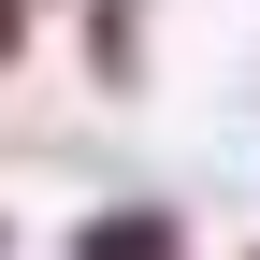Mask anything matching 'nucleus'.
<instances>
[{
	"label": "nucleus",
	"instance_id": "1",
	"mask_svg": "<svg viewBox=\"0 0 260 260\" xmlns=\"http://www.w3.org/2000/svg\"><path fill=\"white\" fill-rule=\"evenodd\" d=\"M87 260H174V246H159L145 217H102V232H87Z\"/></svg>",
	"mask_w": 260,
	"mask_h": 260
}]
</instances>
